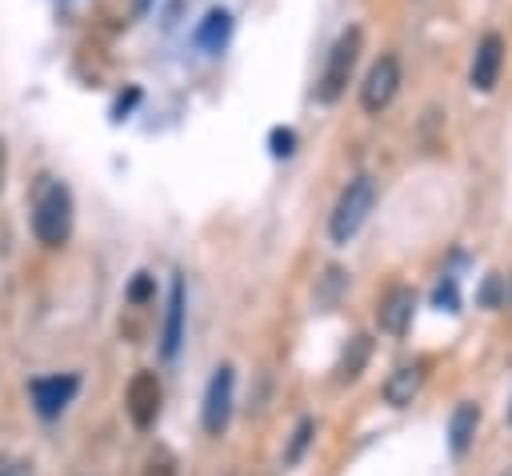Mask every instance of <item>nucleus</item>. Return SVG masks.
I'll list each match as a JSON object with an SVG mask.
<instances>
[{
    "label": "nucleus",
    "mask_w": 512,
    "mask_h": 476,
    "mask_svg": "<svg viewBox=\"0 0 512 476\" xmlns=\"http://www.w3.org/2000/svg\"><path fill=\"white\" fill-rule=\"evenodd\" d=\"M508 300H512V276H508Z\"/></svg>",
    "instance_id": "23"
},
{
    "label": "nucleus",
    "mask_w": 512,
    "mask_h": 476,
    "mask_svg": "<svg viewBox=\"0 0 512 476\" xmlns=\"http://www.w3.org/2000/svg\"><path fill=\"white\" fill-rule=\"evenodd\" d=\"M508 420H512V404H508Z\"/></svg>",
    "instance_id": "24"
},
{
    "label": "nucleus",
    "mask_w": 512,
    "mask_h": 476,
    "mask_svg": "<svg viewBox=\"0 0 512 476\" xmlns=\"http://www.w3.org/2000/svg\"><path fill=\"white\" fill-rule=\"evenodd\" d=\"M268 144H272V156H292V148H296V132H292V128H272Z\"/></svg>",
    "instance_id": "19"
},
{
    "label": "nucleus",
    "mask_w": 512,
    "mask_h": 476,
    "mask_svg": "<svg viewBox=\"0 0 512 476\" xmlns=\"http://www.w3.org/2000/svg\"><path fill=\"white\" fill-rule=\"evenodd\" d=\"M4 176H8V152H4V140H0V188H4Z\"/></svg>",
    "instance_id": "22"
},
{
    "label": "nucleus",
    "mask_w": 512,
    "mask_h": 476,
    "mask_svg": "<svg viewBox=\"0 0 512 476\" xmlns=\"http://www.w3.org/2000/svg\"><path fill=\"white\" fill-rule=\"evenodd\" d=\"M500 68H504V36L500 32H488L476 52H472V68H468V84L476 92H492L496 80H500Z\"/></svg>",
    "instance_id": "8"
},
{
    "label": "nucleus",
    "mask_w": 512,
    "mask_h": 476,
    "mask_svg": "<svg viewBox=\"0 0 512 476\" xmlns=\"http://www.w3.org/2000/svg\"><path fill=\"white\" fill-rule=\"evenodd\" d=\"M396 92H400V60L388 52V56H380V60L368 68V76H364V84H360V104H364V112L380 116V112L396 100Z\"/></svg>",
    "instance_id": "6"
},
{
    "label": "nucleus",
    "mask_w": 512,
    "mask_h": 476,
    "mask_svg": "<svg viewBox=\"0 0 512 476\" xmlns=\"http://www.w3.org/2000/svg\"><path fill=\"white\" fill-rule=\"evenodd\" d=\"M312 420L304 416L300 424H296V432H292V440H288V448H284V464H296L300 456H304V448H308V440H312Z\"/></svg>",
    "instance_id": "15"
},
{
    "label": "nucleus",
    "mask_w": 512,
    "mask_h": 476,
    "mask_svg": "<svg viewBox=\"0 0 512 476\" xmlns=\"http://www.w3.org/2000/svg\"><path fill=\"white\" fill-rule=\"evenodd\" d=\"M368 356H372V340H368V336H352V340H348V348L340 352V364H336V380H340V384L356 380V376L364 372Z\"/></svg>",
    "instance_id": "14"
},
{
    "label": "nucleus",
    "mask_w": 512,
    "mask_h": 476,
    "mask_svg": "<svg viewBox=\"0 0 512 476\" xmlns=\"http://www.w3.org/2000/svg\"><path fill=\"white\" fill-rule=\"evenodd\" d=\"M360 44H364V32L356 24L336 36V44L328 52V64H324V76L316 84V100L320 104H336L344 96V88H348V80L356 72V60H360Z\"/></svg>",
    "instance_id": "3"
},
{
    "label": "nucleus",
    "mask_w": 512,
    "mask_h": 476,
    "mask_svg": "<svg viewBox=\"0 0 512 476\" xmlns=\"http://www.w3.org/2000/svg\"><path fill=\"white\" fill-rule=\"evenodd\" d=\"M436 308H448V312H456V308H460L456 276H444V280H440V288H436Z\"/></svg>",
    "instance_id": "18"
},
{
    "label": "nucleus",
    "mask_w": 512,
    "mask_h": 476,
    "mask_svg": "<svg viewBox=\"0 0 512 476\" xmlns=\"http://www.w3.org/2000/svg\"><path fill=\"white\" fill-rule=\"evenodd\" d=\"M228 36H232V16L224 12V8H212L204 20H200V28H196V48L200 52H220L224 44H228Z\"/></svg>",
    "instance_id": "13"
},
{
    "label": "nucleus",
    "mask_w": 512,
    "mask_h": 476,
    "mask_svg": "<svg viewBox=\"0 0 512 476\" xmlns=\"http://www.w3.org/2000/svg\"><path fill=\"white\" fill-rule=\"evenodd\" d=\"M412 312H416V292L408 284H396V288L384 292V300L376 308V324L388 336H404L408 324H412Z\"/></svg>",
    "instance_id": "9"
},
{
    "label": "nucleus",
    "mask_w": 512,
    "mask_h": 476,
    "mask_svg": "<svg viewBox=\"0 0 512 476\" xmlns=\"http://www.w3.org/2000/svg\"><path fill=\"white\" fill-rule=\"evenodd\" d=\"M232 388H236V372L232 364H220L204 388V408H200V424L208 436H220L232 420Z\"/></svg>",
    "instance_id": "5"
},
{
    "label": "nucleus",
    "mask_w": 512,
    "mask_h": 476,
    "mask_svg": "<svg viewBox=\"0 0 512 476\" xmlns=\"http://www.w3.org/2000/svg\"><path fill=\"white\" fill-rule=\"evenodd\" d=\"M424 372H428V364H424V360L400 364V368L384 380V400H388L392 408H408V404L416 400V392L424 388Z\"/></svg>",
    "instance_id": "10"
},
{
    "label": "nucleus",
    "mask_w": 512,
    "mask_h": 476,
    "mask_svg": "<svg viewBox=\"0 0 512 476\" xmlns=\"http://www.w3.org/2000/svg\"><path fill=\"white\" fill-rule=\"evenodd\" d=\"M152 292H156V280H152L148 272H136L132 284H128V300H132V304H148Z\"/></svg>",
    "instance_id": "17"
},
{
    "label": "nucleus",
    "mask_w": 512,
    "mask_h": 476,
    "mask_svg": "<svg viewBox=\"0 0 512 476\" xmlns=\"http://www.w3.org/2000/svg\"><path fill=\"white\" fill-rule=\"evenodd\" d=\"M32 232L44 248H64L72 236V192L48 172L32 184Z\"/></svg>",
    "instance_id": "1"
},
{
    "label": "nucleus",
    "mask_w": 512,
    "mask_h": 476,
    "mask_svg": "<svg viewBox=\"0 0 512 476\" xmlns=\"http://www.w3.org/2000/svg\"><path fill=\"white\" fill-rule=\"evenodd\" d=\"M0 476H36L28 456H0Z\"/></svg>",
    "instance_id": "20"
},
{
    "label": "nucleus",
    "mask_w": 512,
    "mask_h": 476,
    "mask_svg": "<svg viewBox=\"0 0 512 476\" xmlns=\"http://www.w3.org/2000/svg\"><path fill=\"white\" fill-rule=\"evenodd\" d=\"M144 4H148V0H140V8H144Z\"/></svg>",
    "instance_id": "25"
},
{
    "label": "nucleus",
    "mask_w": 512,
    "mask_h": 476,
    "mask_svg": "<svg viewBox=\"0 0 512 476\" xmlns=\"http://www.w3.org/2000/svg\"><path fill=\"white\" fill-rule=\"evenodd\" d=\"M372 204H376V184H372V176H364V172L352 176V180L344 184V192L336 196V208H332V216H328V240H332V244H348V240L364 228Z\"/></svg>",
    "instance_id": "2"
},
{
    "label": "nucleus",
    "mask_w": 512,
    "mask_h": 476,
    "mask_svg": "<svg viewBox=\"0 0 512 476\" xmlns=\"http://www.w3.org/2000/svg\"><path fill=\"white\" fill-rule=\"evenodd\" d=\"M180 336H184V280H172L168 292V312H164V332H160V352L164 360H172L180 352Z\"/></svg>",
    "instance_id": "12"
},
{
    "label": "nucleus",
    "mask_w": 512,
    "mask_h": 476,
    "mask_svg": "<svg viewBox=\"0 0 512 476\" xmlns=\"http://www.w3.org/2000/svg\"><path fill=\"white\" fill-rule=\"evenodd\" d=\"M140 476H176V456H172V452H164V448H160V452H152Z\"/></svg>",
    "instance_id": "16"
},
{
    "label": "nucleus",
    "mask_w": 512,
    "mask_h": 476,
    "mask_svg": "<svg viewBox=\"0 0 512 476\" xmlns=\"http://www.w3.org/2000/svg\"><path fill=\"white\" fill-rule=\"evenodd\" d=\"M476 428H480V408L472 400H460L448 416V452L452 456H468L472 440H476Z\"/></svg>",
    "instance_id": "11"
},
{
    "label": "nucleus",
    "mask_w": 512,
    "mask_h": 476,
    "mask_svg": "<svg viewBox=\"0 0 512 476\" xmlns=\"http://www.w3.org/2000/svg\"><path fill=\"white\" fill-rule=\"evenodd\" d=\"M504 296H500V276H488L484 280V288H480V304H488V308H496Z\"/></svg>",
    "instance_id": "21"
},
{
    "label": "nucleus",
    "mask_w": 512,
    "mask_h": 476,
    "mask_svg": "<svg viewBox=\"0 0 512 476\" xmlns=\"http://www.w3.org/2000/svg\"><path fill=\"white\" fill-rule=\"evenodd\" d=\"M160 400H164L160 376H156L152 368H140V372L128 380V388H124V412H128L132 428L148 432V428L156 424V416H160Z\"/></svg>",
    "instance_id": "4"
},
{
    "label": "nucleus",
    "mask_w": 512,
    "mask_h": 476,
    "mask_svg": "<svg viewBox=\"0 0 512 476\" xmlns=\"http://www.w3.org/2000/svg\"><path fill=\"white\" fill-rule=\"evenodd\" d=\"M32 404H36V412L44 416V420H56L68 404H72V396L80 392V376L76 372H64V376H40V380H32Z\"/></svg>",
    "instance_id": "7"
}]
</instances>
